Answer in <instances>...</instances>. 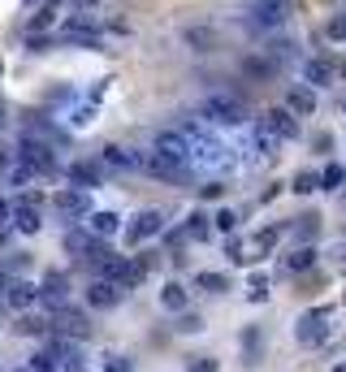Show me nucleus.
Masks as SVG:
<instances>
[{"instance_id":"obj_5","label":"nucleus","mask_w":346,"mask_h":372,"mask_svg":"<svg viewBox=\"0 0 346 372\" xmlns=\"http://www.w3.org/2000/svg\"><path fill=\"white\" fill-rule=\"evenodd\" d=\"M18 160H22L26 169H35V173H52V169H57L52 148H48L44 139H35V135H22V143H18Z\"/></svg>"},{"instance_id":"obj_2","label":"nucleus","mask_w":346,"mask_h":372,"mask_svg":"<svg viewBox=\"0 0 346 372\" xmlns=\"http://www.w3.org/2000/svg\"><path fill=\"white\" fill-rule=\"evenodd\" d=\"M61 43H78V48H100L104 43V30L91 13H70L61 26Z\"/></svg>"},{"instance_id":"obj_24","label":"nucleus","mask_w":346,"mask_h":372,"mask_svg":"<svg viewBox=\"0 0 346 372\" xmlns=\"http://www.w3.org/2000/svg\"><path fill=\"white\" fill-rule=\"evenodd\" d=\"M160 303L169 307V312H182V307H186V290L177 286V282H169V286L160 290Z\"/></svg>"},{"instance_id":"obj_7","label":"nucleus","mask_w":346,"mask_h":372,"mask_svg":"<svg viewBox=\"0 0 346 372\" xmlns=\"http://www.w3.org/2000/svg\"><path fill=\"white\" fill-rule=\"evenodd\" d=\"M156 152H164V156L173 160V165H182V169L195 173V152H191V139H186L182 130H164V135H156Z\"/></svg>"},{"instance_id":"obj_41","label":"nucleus","mask_w":346,"mask_h":372,"mask_svg":"<svg viewBox=\"0 0 346 372\" xmlns=\"http://www.w3.org/2000/svg\"><path fill=\"white\" fill-rule=\"evenodd\" d=\"M0 130H5V104H0Z\"/></svg>"},{"instance_id":"obj_30","label":"nucleus","mask_w":346,"mask_h":372,"mask_svg":"<svg viewBox=\"0 0 346 372\" xmlns=\"http://www.w3.org/2000/svg\"><path fill=\"white\" fill-rule=\"evenodd\" d=\"M200 286L212 290V295H221V290H225V277H221V273H200Z\"/></svg>"},{"instance_id":"obj_39","label":"nucleus","mask_w":346,"mask_h":372,"mask_svg":"<svg viewBox=\"0 0 346 372\" xmlns=\"http://www.w3.org/2000/svg\"><path fill=\"white\" fill-rule=\"evenodd\" d=\"M5 290H9V277H5V273H0V299H5Z\"/></svg>"},{"instance_id":"obj_15","label":"nucleus","mask_w":346,"mask_h":372,"mask_svg":"<svg viewBox=\"0 0 346 372\" xmlns=\"http://www.w3.org/2000/svg\"><path fill=\"white\" fill-rule=\"evenodd\" d=\"M5 303L13 307V312H30V307L39 303V286H35V282H9Z\"/></svg>"},{"instance_id":"obj_33","label":"nucleus","mask_w":346,"mask_h":372,"mask_svg":"<svg viewBox=\"0 0 346 372\" xmlns=\"http://www.w3.org/2000/svg\"><path fill=\"white\" fill-rule=\"evenodd\" d=\"M338 182H342V169H338V165H329V169H325V177H320V186H325V190H334Z\"/></svg>"},{"instance_id":"obj_16","label":"nucleus","mask_w":346,"mask_h":372,"mask_svg":"<svg viewBox=\"0 0 346 372\" xmlns=\"http://www.w3.org/2000/svg\"><path fill=\"white\" fill-rule=\"evenodd\" d=\"M39 303H48V307H70V290H65V273H48L44 277V286H39Z\"/></svg>"},{"instance_id":"obj_6","label":"nucleus","mask_w":346,"mask_h":372,"mask_svg":"<svg viewBox=\"0 0 346 372\" xmlns=\"http://www.w3.org/2000/svg\"><path fill=\"white\" fill-rule=\"evenodd\" d=\"M294 337H299L303 346H320L329 337V307H311V312H303L299 325H294Z\"/></svg>"},{"instance_id":"obj_20","label":"nucleus","mask_w":346,"mask_h":372,"mask_svg":"<svg viewBox=\"0 0 346 372\" xmlns=\"http://www.w3.org/2000/svg\"><path fill=\"white\" fill-rule=\"evenodd\" d=\"M18 333H26V337H44V333H52V320H48V316H39V312H22V320H18Z\"/></svg>"},{"instance_id":"obj_8","label":"nucleus","mask_w":346,"mask_h":372,"mask_svg":"<svg viewBox=\"0 0 346 372\" xmlns=\"http://www.w3.org/2000/svg\"><path fill=\"white\" fill-rule=\"evenodd\" d=\"M160 230H164V217L156 213V208H143V213H135V217H130V225H126V238H130V242H135V247H139V242L156 238Z\"/></svg>"},{"instance_id":"obj_26","label":"nucleus","mask_w":346,"mask_h":372,"mask_svg":"<svg viewBox=\"0 0 346 372\" xmlns=\"http://www.w3.org/2000/svg\"><path fill=\"white\" fill-rule=\"evenodd\" d=\"M329 74H334V70H329V61H307V66H303V78H307L311 87H325Z\"/></svg>"},{"instance_id":"obj_35","label":"nucleus","mask_w":346,"mask_h":372,"mask_svg":"<svg viewBox=\"0 0 346 372\" xmlns=\"http://www.w3.org/2000/svg\"><path fill=\"white\" fill-rule=\"evenodd\" d=\"M329 35H334V39H346V18H334V22H329Z\"/></svg>"},{"instance_id":"obj_21","label":"nucleus","mask_w":346,"mask_h":372,"mask_svg":"<svg viewBox=\"0 0 346 372\" xmlns=\"http://www.w3.org/2000/svg\"><path fill=\"white\" fill-rule=\"evenodd\" d=\"M70 182L82 186V190H91V186H100V173H95V165H82V160H74V165H70Z\"/></svg>"},{"instance_id":"obj_27","label":"nucleus","mask_w":346,"mask_h":372,"mask_svg":"<svg viewBox=\"0 0 346 372\" xmlns=\"http://www.w3.org/2000/svg\"><path fill=\"white\" fill-rule=\"evenodd\" d=\"M311 264H316V251H311V247H299L294 255H286V268L290 273H307Z\"/></svg>"},{"instance_id":"obj_14","label":"nucleus","mask_w":346,"mask_h":372,"mask_svg":"<svg viewBox=\"0 0 346 372\" xmlns=\"http://www.w3.org/2000/svg\"><path fill=\"white\" fill-rule=\"evenodd\" d=\"M260 121H265L282 143H286V139H299V121H294V112H290V108H269Z\"/></svg>"},{"instance_id":"obj_12","label":"nucleus","mask_w":346,"mask_h":372,"mask_svg":"<svg viewBox=\"0 0 346 372\" xmlns=\"http://www.w3.org/2000/svg\"><path fill=\"white\" fill-rule=\"evenodd\" d=\"M122 299H126V286L108 282V277H95V282L87 286V303H91V307H117Z\"/></svg>"},{"instance_id":"obj_10","label":"nucleus","mask_w":346,"mask_h":372,"mask_svg":"<svg viewBox=\"0 0 346 372\" xmlns=\"http://www.w3.org/2000/svg\"><path fill=\"white\" fill-rule=\"evenodd\" d=\"M39 195H22L13 204V230L18 234H39Z\"/></svg>"},{"instance_id":"obj_25","label":"nucleus","mask_w":346,"mask_h":372,"mask_svg":"<svg viewBox=\"0 0 346 372\" xmlns=\"http://www.w3.org/2000/svg\"><path fill=\"white\" fill-rule=\"evenodd\" d=\"M186 43L195 48V52H212L217 35H212V30H204V26H191V30H186Z\"/></svg>"},{"instance_id":"obj_11","label":"nucleus","mask_w":346,"mask_h":372,"mask_svg":"<svg viewBox=\"0 0 346 372\" xmlns=\"http://www.w3.org/2000/svg\"><path fill=\"white\" fill-rule=\"evenodd\" d=\"M52 333H61V337H87L91 333V325H87V316L78 312V307H61V312L52 316Z\"/></svg>"},{"instance_id":"obj_13","label":"nucleus","mask_w":346,"mask_h":372,"mask_svg":"<svg viewBox=\"0 0 346 372\" xmlns=\"http://www.w3.org/2000/svg\"><path fill=\"white\" fill-rule=\"evenodd\" d=\"M286 18H290L286 0H256V5H251V22L256 26H282Z\"/></svg>"},{"instance_id":"obj_32","label":"nucleus","mask_w":346,"mask_h":372,"mask_svg":"<svg viewBox=\"0 0 346 372\" xmlns=\"http://www.w3.org/2000/svg\"><path fill=\"white\" fill-rule=\"evenodd\" d=\"M234 225H238V217L229 213V208H221V213H217V230L221 234H234Z\"/></svg>"},{"instance_id":"obj_40","label":"nucleus","mask_w":346,"mask_h":372,"mask_svg":"<svg viewBox=\"0 0 346 372\" xmlns=\"http://www.w3.org/2000/svg\"><path fill=\"white\" fill-rule=\"evenodd\" d=\"M74 5H78V9H82V13H87V9H91V5H95V0H74Z\"/></svg>"},{"instance_id":"obj_44","label":"nucleus","mask_w":346,"mask_h":372,"mask_svg":"<svg viewBox=\"0 0 346 372\" xmlns=\"http://www.w3.org/2000/svg\"><path fill=\"white\" fill-rule=\"evenodd\" d=\"M26 5H35V0H26Z\"/></svg>"},{"instance_id":"obj_37","label":"nucleus","mask_w":346,"mask_h":372,"mask_svg":"<svg viewBox=\"0 0 346 372\" xmlns=\"http://www.w3.org/2000/svg\"><path fill=\"white\" fill-rule=\"evenodd\" d=\"M104 372H130V360H104Z\"/></svg>"},{"instance_id":"obj_38","label":"nucleus","mask_w":346,"mask_h":372,"mask_svg":"<svg viewBox=\"0 0 346 372\" xmlns=\"http://www.w3.org/2000/svg\"><path fill=\"white\" fill-rule=\"evenodd\" d=\"M191 372H217V360H195Z\"/></svg>"},{"instance_id":"obj_43","label":"nucleus","mask_w":346,"mask_h":372,"mask_svg":"<svg viewBox=\"0 0 346 372\" xmlns=\"http://www.w3.org/2000/svg\"><path fill=\"white\" fill-rule=\"evenodd\" d=\"M342 78H346V61H342Z\"/></svg>"},{"instance_id":"obj_17","label":"nucleus","mask_w":346,"mask_h":372,"mask_svg":"<svg viewBox=\"0 0 346 372\" xmlns=\"http://www.w3.org/2000/svg\"><path fill=\"white\" fill-rule=\"evenodd\" d=\"M251 148L260 152V160H273V156H277V148H282V139H277L265 121H256V126H251Z\"/></svg>"},{"instance_id":"obj_1","label":"nucleus","mask_w":346,"mask_h":372,"mask_svg":"<svg viewBox=\"0 0 346 372\" xmlns=\"http://www.w3.org/2000/svg\"><path fill=\"white\" fill-rule=\"evenodd\" d=\"M182 135L191 139V152H195V165H204V169H234V156H229V148L221 139H212L204 126H195L186 121L182 126Z\"/></svg>"},{"instance_id":"obj_22","label":"nucleus","mask_w":346,"mask_h":372,"mask_svg":"<svg viewBox=\"0 0 346 372\" xmlns=\"http://www.w3.org/2000/svg\"><path fill=\"white\" fill-rule=\"evenodd\" d=\"M286 104H290V112H303V117H307V112L316 108V95H311L307 87H294V91L286 95Z\"/></svg>"},{"instance_id":"obj_29","label":"nucleus","mask_w":346,"mask_h":372,"mask_svg":"<svg viewBox=\"0 0 346 372\" xmlns=\"http://www.w3.org/2000/svg\"><path fill=\"white\" fill-rule=\"evenodd\" d=\"M208 234H212L208 217H204V213H191V217H186V238H208Z\"/></svg>"},{"instance_id":"obj_9","label":"nucleus","mask_w":346,"mask_h":372,"mask_svg":"<svg viewBox=\"0 0 346 372\" xmlns=\"http://www.w3.org/2000/svg\"><path fill=\"white\" fill-rule=\"evenodd\" d=\"M52 204H57V213H61V217H91V195H87L82 186H74V190H70V186L57 190Z\"/></svg>"},{"instance_id":"obj_4","label":"nucleus","mask_w":346,"mask_h":372,"mask_svg":"<svg viewBox=\"0 0 346 372\" xmlns=\"http://www.w3.org/2000/svg\"><path fill=\"white\" fill-rule=\"evenodd\" d=\"M139 173H147V177H160V182H182V177H191V169L173 165V160L164 156V152H156V148L139 152Z\"/></svg>"},{"instance_id":"obj_31","label":"nucleus","mask_w":346,"mask_h":372,"mask_svg":"<svg viewBox=\"0 0 346 372\" xmlns=\"http://www.w3.org/2000/svg\"><path fill=\"white\" fill-rule=\"evenodd\" d=\"M316 186H320L316 173H299V177H294V190H299V195H307V190H316Z\"/></svg>"},{"instance_id":"obj_3","label":"nucleus","mask_w":346,"mask_h":372,"mask_svg":"<svg viewBox=\"0 0 346 372\" xmlns=\"http://www.w3.org/2000/svg\"><path fill=\"white\" fill-rule=\"evenodd\" d=\"M200 112H204V121H212V126H242V121H247L242 100H234V95H225V91L208 95Z\"/></svg>"},{"instance_id":"obj_19","label":"nucleus","mask_w":346,"mask_h":372,"mask_svg":"<svg viewBox=\"0 0 346 372\" xmlns=\"http://www.w3.org/2000/svg\"><path fill=\"white\" fill-rule=\"evenodd\" d=\"M100 160H104V165H113V169H139V152H130V148H117V143H108Z\"/></svg>"},{"instance_id":"obj_45","label":"nucleus","mask_w":346,"mask_h":372,"mask_svg":"<svg viewBox=\"0 0 346 372\" xmlns=\"http://www.w3.org/2000/svg\"><path fill=\"white\" fill-rule=\"evenodd\" d=\"M22 372H26V368H22Z\"/></svg>"},{"instance_id":"obj_28","label":"nucleus","mask_w":346,"mask_h":372,"mask_svg":"<svg viewBox=\"0 0 346 372\" xmlns=\"http://www.w3.org/2000/svg\"><path fill=\"white\" fill-rule=\"evenodd\" d=\"M26 372H57V355L52 351H35L26 360Z\"/></svg>"},{"instance_id":"obj_42","label":"nucleus","mask_w":346,"mask_h":372,"mask_svg":"<svg viewBox=\"0 0 346 372\" xmlns=\"http://www.w3.org/2000/svg\"><path fill=\"white\" fill-rule=\"evenodd\" d=\"M334 372H346V364H338V368H334Z\"/></svg>"},{"instance_id":"obj_34","label":"nucleus","mask_w":346,"mask_h":372,"mask_svg":"<svg viewBox=\"0 0 346 372\" xmlns=\"http://www.w3.org/2000/svg\"><path fill=\"white\" fill-rule=\"evenodd\" d=\"M265 295H269V282H265V277H251V299L260 303V299H265Z\"/></svg>"},{"instance_id":"obj_18","label":"nucleus","mask_w":346,"mask_h":372,"mask_svg":"<svg viewBox=\"0 0 346 372\" xmlns=\"http://www.w3.org/2000/svg\"><path fill=\"white\" fill-rule=\"evenodd\" d=\"M87 230H91L95 238H113V234L122 230V217L108 213V208H104V213H91V217H87Z\"/></svg>"},{"instance_id":"obj_23","label":"nucleus","mask_w":346,"mask_h":372,"mask_svg":"<svg viewBox=\"0 0 346 372\" xmlns=\"http://www.w3.org/2000/svg\"><path fill=\"white\" fill-rule=\"evenodd\" d=\"M65 247L78 251V255H87V251L95 247V234H91V230H65Z\"/></svg>"},{"instance_id":"obj_36","label":"nucleus","mask_w":346,"mask_h":372,"mask_svg":"<svg viewBox=\"0 0 346 372\" xmlns=\"http://www.w3.org/2000/svg\"><path fill=\"white\" fill-rule=\"evenodd\" d=\"M0 225H13V204L0 199Z\"/></svg>"}]
</instances>
